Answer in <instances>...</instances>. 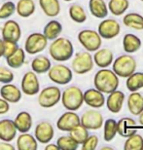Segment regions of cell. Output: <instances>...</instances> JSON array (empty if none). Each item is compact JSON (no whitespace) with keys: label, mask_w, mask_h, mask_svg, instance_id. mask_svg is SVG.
Returning <instances> with one entry per match:
<instances>
[{"label":"cell","mask_w":143,"mask_h":150,"mask_svg":"<svg viewBox=\"0 0 143 150\" xmlns=\"http://www.w3.org/2000/svg\"><path fill=\"white\" fill-rule=\"evenodd\" d=\"M16 12V4L13 1H6L0 5V20H8Z\"/></svg>","instance_id":"cell-40"},{"label":"cell","mask_w":143,"mask_h":150,"mask_svg":"<svg viewBox=\"0 0 143 150\" xmlns=\"http://www.w3.org/2000/svg\"><path fill=\"white\" fill-rule=\"evenodd\" d=\"M89 8L91 14L97 19H105L108 16V7L104 0H90Z\"/></svg>","instance_id":"cell-27"},{"label":"cell","mask_w":143,"mask_h":150,"mask_svg":"<svg viewBox=\"0 0 143 150\" xmlns=\"http://www.w3.org/2000/svg\"><path fill=\"white\" fill-rule=\"evenodd\" d=\"M31 69L36 74H44L47 73L52 67V62L50 59L46 56L40 55L37 56L32 59L31 62Z\"/></svg>","instance_id":"cell-26"},{"label":"cell","mask_w":143,"mask_h":150,"mask_svg":"<svg viewBox=\"0 0 143 150\" xmlns=\"http://www.w3.org/2000/svg\"><path fill=\"white\" fill-rule=\"evenodd\" d=\"M17 148L19 150H36L38 142L29 133H20L17 137Z\"/></svg>","instance_id":"cell-23"},{"label":"cell","mask_w":143,"mask_h":150,"mask_svg":"<svg viewBox=\"0 0 143 150\" xmlns=\"http://www.w3.org/2000/svg\"><path fill=\"white\" fill-rule=\"evenodd\" d=\"M15 79L14 72L6 67H0V83H12Z\"/></svg>","instance_id":"cell-42"},{"label":"cell","mask_w":143,"mask_h":150,"mask_svg":"<svg viewBox=\"0 0 143 150\" xmlns=\"http://www.w3.org/2000/svg\"><path fill=\"white\" fill-rule=\"evenodd\" d=\"M78 41L88 52H95L102 44V38L97 31L93 29H83L78 33Z\"/></svg>","instance_id":"cell-8"},{"label":"cell","mask_w":143,"mask_h":150,"mask_svg":"<svg viewBox=\"0 0 143 150\" xmlns=\"http://www.w3.org/2000/svg\"><path fill=\"white\" fill-rule=\"evenodd\" d=\"M94 62L100 68H107L109 65L112 64L114 55L110 49L104 48V49H98L95 51L94 55L93 56Z\"/></svg>","instance_id":"cell-20"},{"label":"cell","mask_w":143,"mask_h":150,"mask_svg":"<svg viewBox=\"0 0 143 150\" xmlns=\"http://www.w3.org/2000/svg\"><path fill=\"white\" fill-rule=\"evenodd\" d=\"M140 1H142V2H143V0H140Z\"/></svg>","instance_id":"cell-51"},{"label":"cell","mask_w":143,"mask_h":150,"mask_svg":"<svg viewBox=\"0 0 143 150\" xmlns=\"http://www.w3.org/2000/svg\"><path fill=\"white\" fill-rule=\"evenodd\" d=\"M1 38L5 41L19 42L22 37V28L14 20H7L2 25Z\"/></svg>","instance_id":"cell-13"},{"label":"cell","mask_w":143,"mask_h":150,"mask_svg":"<svg viewBox=\"0 0 143 150\" xmlns=\"http://www.w3.org/2000/svg\"><path fill=\"white\" fill-rule=\"evenodd\" d=\"M25 58H26V55H25V49L19 47L13 55L6 58V62H7V64L9 65V67L17 69V68H20L25 64Z\"/></svg>","instance_id":"cell-31"},{"label":"cell","mask_w":143,"mask_h":150,"mask_svg":"<svg viewBox=\"0 0 143 150\" xmlns=\"http://www.w3.org/2000/svg\"><path fill=\"white\" fill-rule=\"evenodd\" d=\"M48 46V39L40 32L29 34L25 42V51L29 55H37L43 52Z\"/></svg>","instance_id":"cell-9"},{"label":"cell","mask_w":143,"mask_h":150,"mask_svg":"<svg viewBox=\"0 0 143 150\" xmlns=\"http://www.w3.org/2000/svg\"><path fill=\"white\" fill-rule=\"evenodd\" d=\"M3 54V39L0 38V58L2 57Z\"/></svg>","instance_id":"cell-47"},{"label":"cell","mask_w":143,"mask_h":150,"mask_svg":"<svg viewBox=\"0 0 143 150\" xmlns=\"http://www.w3.org/2000/svg\"><path fill=\"white\" fill-rule=\"evenodd\" d=\"M36 6L33 0H19L16 5V12L20 18H29L35 13Z\"/></svg>","instance_id":"cell-28"},{"label":"cell","mask_w":143,"mask_h":150,"mask_svg":"<svg viewBox=\"0 0 143 150\" xmlns=\"http://www.w3.org/2000/svg\"><path fill=\"white\" fill-rule=\"evenodd\" d=\"M121 31V26L116 20L106 19L98 25V34L101 38L112 39L118 36Z\"/></svg>","instance_id":"cell-14"},{"label":"cell","mask_w":143,"mask_h":150,"mask_svg":"<svg viewBox=\"0 0 143 150\" xmlns=\"http://www.w3.org/2000/svg\"><path fill=\"white\" fill-rule=\"evenodd\" d=\"M20 90L26 96H35L40 92V81L34 71H27L23 74Z\"/></svg>","instance_id":"cell-10"},{"label":"cell","mask_w":143,"mask_h":150,"mask_svg":"<svg viewBox=\"0 0 143 150\" xmlns=\"http://www.w3.org/2000/svg\"><path fill=\"white\" fill-rule=\"evenodd\" d=\"M94 85L103 94H110L119 87V77L113 70L101 68L94 75Z\"/></svg>","instance_id":"cell-2"},{"label":"cell","mask_w":143,"mask_h":150,"mask_svg":"<svg viewBox=\"0 0 143 150\" xmlns=\"http://www.w3.org/2000/svg\"><path fill=\"white\" fill-rule=\"evenodd\" d=\"M140 38L132 33H128L123 38V48L128 54H133L141 48Z\"/></svg>","instance_id":"cell-29"},{"label":"cell","mask_w":143,"mask_h":150,"mask_svg":"<svg viewBox=\"0 0 143 150\" xmlns=\"http://www.w3.org/2000/svg\"><path fill=\"white\" fill-rule=\"evenodd\" d=\"M83 98H84V103L93 108H100L105 104V98L103 93L95 88L88 89L87 91H85L83 93Z\"/></svg>","instance_id":"cell-16"},{"label":"cell","mask_w":143,"mask_h":150,"mask_svg":"<svg viewBox=\"0 0 143 150\" xmlns=\"http://www.w3.org/2000/svg\"><path fill=\"white\" fill-rule=\"evenodd\" d=\"M0 150H15V146L11 144L10 142H0Z\"/></svg>","instance_id":"cell-45"},{"label":"cell","mask_w":143,"mask_h":150,"mask_svg":"<svg viewBox=\"0 0 143 150\" xmlns=\"http://www.w3.org/2000/svg\"><path fill=\"white\" fill-rule=\"evenodd\" d=\"M47 73L49 79L58 85H67L73 78L72 69L67 65L61 64L52 65Z\"/></svg>","instance_id":"cell-6"},{"label":"cell","mask_w":143,"mask_h":150,"mask_svg":"<svg viewBox=\"0 0 143 150\" xmlns=\"http://www.w3.org/2000/svg\"><path fill=\"white\" fill-rule=\"evenodd\" d=\"M108 11L114 16H121L130 7L129 0H110L108 3Z\"/></svg>","instance_id":"cell-33"},{"label":"cell","mask_w":143,"mask_h":150,"mask_svg":"<svg viewBox=\"0 0 143 150\" xmlns=\"http://www.w3.org/2000/svg\"><path fill=\"white\" fill-rule=\"evenodd\" d=\"M94 64L93 56L90 52H79L76 54L71 62V69L76 74L83 75L93 70Z\"/></svg>","instance_id":"cell-7"},{"label":"cell","mask_w":143,"mask_h":150,"mask_svg":"<svg viewBox=\"0 0 143 150\" xmlns=\"http://www.w3.org/2000/svg\"><path fill=\"white\" fill-rule=\"evenodd\" d=\"M39 6L47 17L55 18L61 13V3L58 0H39Z\"/></svg>","instance_id":"cell-25"},{"label":"cell","mask_w":143,"mask_h":150,"mask_svg":"<svg viewBox=\"0 0 143 150\" xmlns=\"http://www.w3.org/2000/svg\"><path fill=\"white\" fill-rule=\"evenodd\" d=\"M69 136L72 137L78 144H82V143L87 139V137L90 136V134H89V130L87 128H85L83 125L79 124L69 132Z\"/></svg>","instance_id":"cell-37"},{"label":"cell","mask_w":143,"mask_h":150,"mask_svg":"<svg viewBox=\"0 0 143 150\" xmlns=\"http://www.w3.org/2000/svg\"><path fill=\"white\" fill-rule=\"evenodd\" d=\"M62 32V25L58 21L52 20L47 23L43 29V34L48 39V41H52L54 39L59 37Z\"/></svg>","instance_id":"cell-30"},{"label":"cell","mask_w":143,"mask_h":150,"mask_svg":"<svg viewBox=\"0 0 143 150\" xmlns=\"http://www.w3.org/2000/svg\"><path fill=\"white\" fill-rule=\"evenodd\" d=\"M101 150H113V148L109 147V146H103V147H101Z\"/></svg>","instance_id":"cell-49"},{"label":"cell","mask_w":143,"mask_h":150,"mask_svg":"<svg viewBox=\"0 0 143 150\" xmlns=\"http://www.w3.org/2000/svg\"><path fill=\"white\" fill-rule=\"evenodd\" d=\"M13 121L19 133H28L33 125L31 114L27 111H20L18 113Z\"/></svg>","instance_id":"cell-21"},{"label":"cell","mask_w":143,"mask_h":150,"mask_svg":"<svg viewBox=\"0 0 143 150\" xmlns=\"http://www.w3.org/2000/svg\"><path fill=\"white\" fill-rule=\"evenodd\" d=\"M63 1H66V2H70V1H73V0H63Z\"/></svg>","instance_id":"cell-50"},{"label":"cell","mask_w":143,"mask_h":150,"mask_svg":"<svg viewBox=\"0 0 143 150\" xmlns=\"http://www.w3.org/2000/svg\"><path fill=\"white\" fill-rule=\"evenodd\" d=\"M127 88L130 92H136L143 88V72L135 71L127 78Z\"/></svg>","instance_id":"cell-34"},{"label":"cell","mask_w":143,"mask_h":150,"mask_svg":"<svg viewBox=\"0 0 143 150\" xmlns=\"http://www.w3.org/2000/svg\"><path fill=\"white\" fill-rule=\"evenodd\" d=\"M45 150H59L58 146L56 145V143H47L45 146Z\"/></svg>","instance_id":"cell-46"},{"label":"cell","mask_w":143,"mask_h":150,"mask_svg":"<svg viewBox=\"0 0 143 150\" xmlns=\"http://www.w3.org/2000/svg\"><path fill=\"white\" fill-rule=\"evenodd\" d=\"M136 125V122L132 118L130 117H125L120 119L117 122V132L121 137H129L132 134L137 133V130L132 128Z\"/></svg>","instance_id":"cell-22"},{"label":"cell","mask_w":143,"mask_h":150,"mask_svg":"<svg viewBox=\"0 0 143 150\" xmlns=\"http://www.w3.org/2000/svg\"><path fill=\"white\" fill-rule=\"evenodd\" d=\"M138 116H139V117H138V123H139L140 125H143V111H142L140 114H139Z\"/></svg>","instance_id":"cell-48"},{"label":"cell","mask_w":143,"mask_h":150,"mask_svg":"<svg viewBox=\"0 0 143 150\" xmlns=\"http://www.w3.org/2000/svg\"><path fill=\"white\" fill-rule=\"evenodd\" d=\"M80 124V117L75 111L67 110L61 114L56 121V128L61 132H70L74 127Z\"/></svg>","instance_id":"cell-15"},{"label":"cell","mask_w":143,"mask_h":150,"mask_svg":"<svg viewBox=\"0 0 143 150\" xmlns=\"http://www.w3.org/2000/svg\"><path fill=\"white\" fill-rule=\"evenodd\" d=\"M106 100V106L110 112L117 114L123 108V104L125 101V94L122 91L115 90L114 92L108 94Z\"/></svg>","instance_id":"cell-19"},{"label":"cell","mask_w":143,"mask_h":150,"mask_svg":"<svg viewBox=\"0 0 143 150\" xmlns=\"http://www.w3.org/2000/svg\"><path fill=\"white\" fill-rule=\"evenodd\" d=\"M113 71L117 74L118 77L128 78L136 70L135 59L130 55H122L112 62Z\"/></svg>","instance_id":"cell-4"},{"label":"cell","mask_w":143,"mask_h":150,"mask_svg":"<svg viewBox=\"0 0 143 150\" xmlns=\"http://www.w3.org/2000/svg\"><path fill=\"white\" fill-rule=\"evenodd\" d=\"M50 57L56 62H66L73 57L74 47L69 39L65 37H58L52 40L49 46Z\"/></svg>","instance_id":"cell-1"},{"label":"cell","mask_w":143,"mask_h":150,"mask_svg":"<svg viewBox=\"0 0 143 150\" xmlns=\"http://www.w3.org/2000/svg\"><path fill=\"white\" fill-rule=\"evenodd\" d=\"M17 129L11 119L0 120V140L11 142L17 137Z\"/></svg>","instance_id":"cell-18"},{"label":"cell","mask_w":143,"mask_h":150,"mask_svg":"<svg viewBox=\"0 0 143 150\" xmlns=\"http://www.w3.org/2000/svg\"><path fill=\"white\" fill-rule=\"evenodd\" d=\"M99 139L97 134H91L87 137V139L82 143V149L83 150H94L97 147Z\"/></svg>","instance_id":"cell-43"},{"label":"cell","mask_w":143,"mask_h":150,"mask_svg":"<svg viewBox=\"0 0 143 150\" xmlns=\"http://www.w3.org/2000/svg\"><path fill=\"white\" fill-rule=\"evenodd\" d=\"M125 150H142L143 149V137L137 133L127 137L124 145Z\"/></svg>","instance_id":"cell-38"},{"label":"cell","mask_w":143,"mask_h":150,"mask_svg":"<svg viewBox=\"0 0 143 150\" xmlns=\"http://www.w3.org/2000/svg\"><path fill=\"white\" fill-rule=\"evenodd\" d=\"M55 136V129L53 125L48 121H42L38 123L34 129V137L38 142L47 144L52 142Z\"/></svg>","instance_id":"cell-12"},{"label":"cell","mask_w":143,"mask_h":150,"mask_svg":"<svg viewBox=\"0 0 143 150\" xmlns=\"http://www.w3.org/2000/svg\"><path fill=\"white\" fill-rule=\"evenodd\" d=\"M56 145L59 150H76L79 144L70 136H61L56 140Z\"/></svg>","instance_id":"cell-39"},{"label":"cell","mask_w":143,"mask_h":150,"mask_svg":"<svg viewBox=\"0 0 143 150\" xmlns=\"http://www.w3.org/2000/svg\"><path fill=\"white\" fill-rule=\"evenodd\" d=\"M128 108L132 115H139L143 111V96L136 92H132L128 98Z\"/></svg>","instance_id":"cell-24"},{"label":"cell","mask_w":143,"mask_h":150,"mask_svg":"<svg viewBox=\"0 0 143 150\" xmlns=\"http://www.w3.org/2000/svg\"><path fill=\"white\" fill-rule=\"evenodd\" d=\"M61 101L66 110L77 111L78 109L81 108V106L84 103L83 91L77 86L67 87L61 93Z\"/></svg>","instance_id":"cell-3"},{"label":"cell","mask_w":143,"mask_h":150,"mask_svg":"<svg viewBox=\"0 0 143 150\" xmlns=\"http://www.w3.org/2000/svg\"><path fill=\"white\" fill-rule=\"evenodd\" d=\"M61 89L56 86H49L38 93V103L43 108H52L61 101Z\"/></svg>","instance_id":"cell-5"},{"label":"cell","mask_w":143,"mask_h":150,"mask_svg":"<svg viewBox=\"0 0 143 150\" xmlns=\"http://www.w3.org/2000/svg\"><path fill=\"white\" fill-rule=\"evenodd\" d=\"M10 110V103L4 98H0V115H4Z\"/></svg>","instance_id":"cell-44"},{"label":"cell","mask_w":143,"mask_h":150,"mask_svg":"<svg viewBox=\"0 0 143 150\" xmlns=\"http://www.w3.org/2000/svg\"><path fill=\"white\" fill-rule=\"evenodd\" d=\"M19 48V45H18V42H14V41H5L3 40V54L2 57L3 58H8L11 55L16 52L17 49Z\"/></svg>","instance_id":"cell-41"},{"label":"cell","mask_w":143,"mask_h":150,"mask_svg":"<svg viewBox=\"0 0 143 150\" xmlns=\"http://www.w3.org/2000/svg\"><path fill=\"white\" fill-rule=\"evenodd\" d=\"M70 19L77 23H83L87 21V14L85 9L79 4H72L68 10Z\"/></svg>","instance_id":"cell-36"},{"label":"cell","mask_w":143,"mask_h":150,"mask_svg":"<svg viewBox=\"0 0 143 150\" xmlns=\"http://www.w3.org/2000/svg\"><path fill=\"white\" fill-rule=\"evenodd\" d=\"M103 123L102 114L95 109L87 110L80 117V124L87 128L88 130H98L103 126Z\"/></svg>","instance_id":"cell-11"},{"label":"cell","mask_w":143,"mask_h":150,"mask_svg":"<svg viewBox=\"0 0 143 150\" xmlns=\"http://www.w3.org/2000/svg\"><path fill=\"white\" fill-rule=\"evenodd\" d=\"M123 23L128 28H133L135 30L143 29V16L137 13L127 14L123 18Z\"/></svg>","instance_id":"cell-32"},{"label":"cell","mask_w":143,"mask_h":150,"mask_svg":"<svg viewBox=\"0 0 143 150\" xmlns=\"http://www.w3.org/2000/svg\"><path fill=\"white\" fill-rule=\"evenodd\" d=\"M0 96L9 103H18L22 100L23 92L19 87L12 83L3 84L0 89Z\"/></svg>","instance_id":"cell-17"},{"label":"cell","mask_w":143,"mask_h":150,"mask_svg":"<svg viewBox=\"0 0 143 150\" xmlns=\"http://www.w3.org/2000/svg\"><path fill=\"white\" fill-rule=\"evenodd\" d=\"M117 132V121L115 119H107L103 123V139L105 142H109L114 139Z\"/></svg>","instance_id":"cell-35"}]
</instances>
